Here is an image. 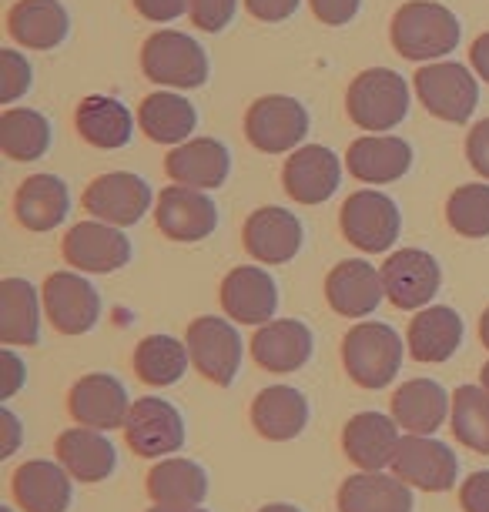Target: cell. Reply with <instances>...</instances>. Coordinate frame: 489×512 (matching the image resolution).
I'll use <instances>...</instances> for the list:
<instances>
[{
  "label": "cell",
  "mask_w": 489,
  "mask_h": 512,
  "mask_svg": "<svg viewBox=\"0 0 489 512\" xmlns=\"http://www.w3.org/2000/svg\"><path fill=\"white\" fill-rule=\"evenodd\" d=\"M392 47L406 61H439L453 54L459 44V21L456 14L433 0H409L402 4L389 27Z\"/></svg>",
  "instance_id": "cell-1"
},
{
  "label": "cell",
  "mask_w": 489,
  "mask_h": 512,
  "mask_svg": "<svg viewBox=\"0 0 489 512\" xmlns=\"http://www.w3.org/2000/svg\"><path fill=\"white\" fill-rule=\"evenodd\" d=\"M342 365L359 389H386L402 369V335L386 322H359L342 338Z\"/></svg>",
  "instance_id": "cell-2"
},
{
  "label": "cell",
  "mask_w": 489,
  "mask_h": 512,
  "mask_svg": "<svg viewBox=\"0 0 489 512\" xmlns=\"http://www.w3.org/2000/svg\"><path fill=\"white\" fill-rule=\"evenodd\" d=\"M345 111H349L352 124L366 131H389L402 124L409 114V84L402 74L389 71V67H369L356 81L349 84L345 94Z\"/></svg>",
  "instance_id": "cell-3"
},
{
  "label": "cell",
  "mask_w": 489,
  "mask_h": 512,
  "mask_svg": "<svg viewBox=\"0 0 489 512\" xmlns=\"http://www.w3.org/2000/svg\"><path fill=\"white\" fill-rule=\"evenodd\" d=\"M141 71L161 88H201L208 81V54L195 37L181 31H158L141 47Z\"/></svg>",
  "instance_id": "cell-4"
},
{
  "label": "cell",
  "mask_w": 489,
  "mask_h": 512,
  "mask_svg": "<svg viewBox=\"0 0 489 512\" xmlns=\"http://www.w3.org/2000/svg\"><path fill=\"white\" fill-rule=\"evenodd\" d=\"M185 345L195 372L218 389H228L242 372V335L228 318H195L185 332Z\"/></svg>",
  "instance_id": "cell-5"
},
{
  "label": "cell",
  "mask_w": 489,
  "mask_h": 512,
  "mask_svg": "<svg viewBox=\"0 0 489 512\" xmlns=\"http://www.w3.org/2000/svg\"><path fill=\"white\" fill-rule=\"evenodd\" d=\"M124 439L134 449V456L141 459H168L171 452H181L188 439L185 415L178 412V405L158 395H145L134 399L128 422H124Z\"/></svg>",
  "instance_id": "cell-6"
},
{
  "label": "cell",
  "mask_w": 489,
  "mask_h": 512,
  "mask_svg": "<svg viewBox=\"0 0 489 512\" xmlns=\"http://www.w3.org/2000/svg\"><path fill=\"white\" fill-rule=\"evenodd\" d=\"M412 84H416V94H419V101H423V108L449 124H466L479 104L476 77L469 74V67L453 64V61L423 64L416 71V77H412Z\"/></svg>",
  "instance_id": "cell-7"
},
{
  "label": "cell",
  "mask_w": 489,
  "mask_h": 512,
  "mask_svg": "<svg viewBox=\"0 0 489 512\" xmlns=\"http://www.w3.org/2000/svg\"><path fill=\"white\" fill-rule=\"evenodd\" d=\"M339 228L349 245H356L366 255H379L396 245L402 215L396 201L379 191H356V195L345 198L339 211Z\"/></svg>",
  "instance_id": "cell-8"
},
{
  "label": "cell",
  "mask_w": 489,
  "mask_h": 512,
  "mask_svg": "<svg viewBox=\"0 0 489 512\" xmlns=\"http://www.w3.org/2000/svg\"><path fill=\"white\" fill-rule=\"evenodd\" d=\"M309 134V111L285 94H265L245 114V138L262 154L295 151Z\"/></svg>",
  "instance_id": "cell-9"
},
{
  "label": "cell",
  "mask_w": 489,
  "mask_h": 512,
  "mask_svg": "<svg viewBox=\"0 0 489 512\" xmlns=\"http://www.w3.org/2000/svg\"><path fill=\"white\" fill-rule=\"evenodd\" d=\"M379 272L382 285H386V298L402 312H423L443 285V268L429 251L419 248L392 251Z\"/></svg>",
  "instance_id": "cell-10"
},
{
  "label": "cell",
  "mask_w": 489,
  "mask_h": 512,
  "mask_svg": "<svg viewBox=\"0 0 489 512\" xmlns=\"http://www.w3.org/2000/svg\"><path fill=\"white\" fill-rule=\"evenodd\" d=\"M41 298L47 322L61 335H88L101 318V295L84 275L54 272L44 282Z\"/></svg>",
  "instance_id": "cell-11"
},
{
  "label": "cell",
  "mask_w": 489,
  "mask_h": 512,
  "mask_svg": "<svg viewBox=\"0 0 489 512\" xmlns=\"http://www.w3.org/2000/svg\"><path fill=\"white\" fill-rule=\"evenodd\" d=\"M392 472L409 482L412 489L423 492H449L459 479V459L456 452L433 436H402Z\"/></svg>",
  "instance_id": "cell-12"
},
{
  "label": "cell",
  "mask_w": 489,
  "mask_h": 512,
  "mask_svg": "<svg viewBox=\"0 0 489 512\" xmlns=\"http://www.w3.org/2000/svg\"><path fill=\"white\" fill-rule=\"evenodd\" d=\"M67 412L78 425L88 429H124L131 412V395L124 389L121 379H114L108 372H91L71 385L67 392Z\"/></svg>",
  "instance_id": "cell-13"
},
{
  "label": "cell",
  "mask_w": 489,
  "mask_h": 512,
  "mask_svg": "<svg viewBox=\"0 0 489 512\" xmlns=\"http://www.w3.org/2000/svg\"><path fill=\"white\" fill-rule=\"evenodd\" d=\"M151 188L145 178L128 175V171H111V175L94 178L84 191V211L91 218L114 228H128L145 218L151 208Z\"/></svg>",
  "instance_id": "cell-14"
},
{
  "label": "cell",
  "mask_w": 489,
  "mask_h": 512,
  "mask_svg": "<svg viewBox=\"0 0 489 512\" xmlns=\"http://www.w3.org/2000/svg\"><path fill=\"white\" fill-rule=\"evenodd\" d=\"M64 262L88 275L118 272L131 262V238L104 221H81L64 235Z\"/></svg>",
  "instance_id": "cell-15"
},
{
  "label": "cell",
  "mask_w": 489,
  "mask_h": 512,
  "mask_svg": "<svg viewBox=\"0 0 489 512\" xmlns=\"http://www.w3.org/2000/svg\"><path fill=\"white\" fill-rule=\"evenodd\" d=\"M155 221L165 238L191 245V241H205L218 228V208L205 191L171 185L158 195Z\"/></svg>",
  "instance_id": "cell-16"
},
{
  "label": "cell",
  "mask_w": 489,
  "mask_h": 512,
  "mask_svg": "<svg viewBox=\"0 0 489 512\" xmlns=\"http://www.w3.org/2000/svg\"><path fill=\"white\" fill-rule=\"evenodd\" d=\"M399 422L382 412H359L342 425V452L359 472H382L399 449Z\"/></svg>",
  "instance_id": "cell-17"
},
{
  "label": "cell",
  "mask_w": 489,
  "mask_h": 512,
  "mask_svg": "<svg viewBox=\"0 0 489 512\" xmlns=\"http://www.w3.org/2000/svg\"><path fill=\"white\" fill-rule=\"evenodd\" d=\"M342 164L335 151L322 148V144H302L292 151V158L282 168L285 195L299 205H322L339 191Z\"/></svg>",
  "instance_id": "cell-18"
},
{
  "label": "cell",
  "mask_w": 489,
  "mask_h": 512,
  "mask_svg": "<svg viewBox=\"0 0 489 512\" xmlns=\"http://www.w3.org/2000/svg\"><path fill=\"white\" fill-rule=\"evenodd\" d=\"M382 298H386L382 272H376V265H369L366 258L339 262L325 278V302L342 318H366L382 305Z\"/></svg>",
  "instance_id": "cell-19"
},
{
  "label": "cell",
  "mask_w": 489,
  "mask_h": 512,
  "mask_svg": "<svg viewBox=\"0 0 489 512\" xmlns=\"http://www.w3.org/2000/svg\"><path fill=\"white\" fill-rule=\"evenodd\" d=\"M302 221L289 208H258L245 221V251L262 265H285L302 251Z\"/></svg>",
  "instance_id": "cell-20"
},
{
  "label": "cell",
  "mask_w": 489,
  "mask_h": 512,
  "mask_svg": "<svg viewBox=\"0 0 489 512\" xmlns=\"http://www.w3.org/2000/svg\"><path fill=\"white\" fill-rule=\"evenodd\" d=\"M315 352L312 328L299 318H272L268 325H258L252 338V359L265 372L289 375L299 372Z\"/></svg>",
  "instance_id": "cell-21"
},
{
  "label": "cell",
  "mask_w": 489,
  "mask_h": 512,
  "mask_svg": "<svg viewBox=\"0 0 489 512\" xmlns=\"http://www.w3.org/2000/svg\"><path fill=\"white\" fill-rule=\"evenodd\" d=\"M222 308L238 325H268L278 312V285L265 268H232L222 282Z\"/></svg>",
  "instance_id": "cell-22"
},
{
  "label": "cell",
  "mask_w": 489,
  "mask_h": 512,
  "mask_svg": "<svg viewBox=\"0 0 489 512\" xmlns=\"http://www.w3.org/2000/svg\"><path fill=\"white\" fill-rule=\"evenodd\" d=\"M11 492L24 512H67L74 499V479L61 462L27 459L14 469Z\"/></svg>",
  "instance_id": "cell-23"
},
{
  "label": "cell",
  "mask_w": 489,
  "mask_h": 512,
  "mask_svg": "<svg viewBox=\"0 0 489 512\" xmlns=\"http://www.w3.org/2000/svg\"><path fill=\"white\" fill-rule=\"evenodd\" d=\"M463 335H466V325L456 308L429 305L423 312H416V318L409 322L406 349L416 362L439 365V362L453 359L456 349L463 345Z\"/></svg>",
  "instance_id": "cell-24"
},
{
  "label": "cell",
  "mask_w": 489,
  "mask_h": 512,
  "mask_svg": "<svg viewBox=\"0 0 489 512\" xmlns=\"http://www.w3.org/2000/svg\"><path fill=\"white\" fill-rule=\"evenodd\" d=\"M453 412V395L433 379H409L392 392V419L409 436H433Z\"/></svg>",
  "instance_id": "cell-25"
},
{
  "label": "cell",
  "mask_w": 489,
  "mask_h": 512,
  "mask_svg": "<svg viewBox=\"0 0 489 512\" xmlns=\"http://www.w3.org/2000/svg\"><path fill=\"white\" fill-rule=\"evenodd\" d=\"M57 462L71 472V479L84 482V486H94V482L114 476V469H118V449L111 446V439L101 429L78 425V429H67L57 436Z\"/></svg>",
  "instance_id": "cell-26"
},
{
  "label": "cell",
  "mask_w": 489,
  "mask_h": 512,
  "mask_svg": "<svg viewBox=\"0 0 489 512\" xmlns=\"http://www.w3.org/2000/svg\"><path fill=\"white\" fill-rule=\"evenodd\" d=\"M165 171L175 185L212 191V188L225 185L228 171H232V154H228V148L222 141L195 138V141L178 144V148L168 154Z\"/></svg>",
  "instance_id": "cell-27"
},
{
  "label": "cell",
  "mask_w": 489,
  "mask_h": 512,
  "mask_svg": "<svg viewBox=\"0 0 489 512\" xmlns=\"http://www.w3.org/2000/svg\"><path fill=\"white\" fill-rule=\"evenodd\" d=\"M309 399L292 385H268L252 402V425L268 442H292L309 425Z\"/></svg>",
  "instance_id": "cell-28"
},
{
  "label": "cell",
  "mask_w": 489,
  "mask_h": 512,
  "mask_svg": "<svg viewBox=\"0 0 489 512\" xmlns=\"http://www.w3.org/2000/svg\"><path fill=\"white\" fill-rule=\"evenodd\" d=\"M339 512H412L416 509V496L412 486L402 482L396 472H356L339 486L335 496Z\"/></svg>",
  "instance_id": "cell-29"
},
{
  "label": "cell",
  "mask_w": 489,
  "mask_h": 512,
  "mask_svg": "<svg viewBox=\"0 0 489 512\" xmlns=\"http://www.w3.org/2000/svg\"><path fill=\"white\" fill-rule=\"evenodd\" d=\"M7 31L27 51H54L71 31L61 0H17L7 14Z\"/></svg>",
  "instance_id": "cell-30"
},
{
  "label": "cell",
  "mask_w": 489,
  "mask_h": 512,
  "mask_svg": "<svg viewBox=\"0 0 489 512\" xmlns=\"http://www.w3.org/2000/svg\"><path fill=\"white\" fill-rule=\"evenodd\" d=\"M345 164H349V175L366 181V185H389L412 168V148L409 141L392 138V134L389 138L366 134V138L352 141Z\"/></svg>",
  "instance_id": "cell-31"
},
{
  "label": "cell",
  "mask_w": 489,
  "mask_h": 512,
  "mask_svg": "<svg viewBox=\"0 0 489 512\" xmlns=\"http://www.w3.org/2000/svg\"><path fill=\"white\" fill-rule=\"evenodd\" d=\"M74 128L91 148L118 151L131 141L134 134V114L124 108L118 98H104V94H91L74 111Z\"/></svg>",
  "instance_id": "cell-32"
},
{
  "label": "cell",
  "mask_w": 489,
  "mask_h": 512,
  "mask_svg": "<svg viewBox=\"0 0 489 512\" xmlns=\"http://www.w3.org/2000/svg\"><path fill=\"white\" fill-rule=\"evenodd\" d=\"M71 211V191L57 175H31L14 195V215L27 231H54Z\"/></svg>",
  "instance_id": "cell-33"
},
{
  "label": "cell",
  "mask_w": 489,
  "mask_h": 512,
  "mask_svg": "<svg viewBox=\"0 0 489 512\" xmlns=\"http://www.w3.org/2000/svg\"><path fill=\"white\" fill-rule=\"evenodd\" d=\"M41 302L27 278L0 282V342L4 345H37L41 342Z\"/></svg>",
  "instance_id": "cell-34"
},
{
  "label": "cell",
  "mask_w": 489,
  "mask_h": 512,
  "mask_svg": "<svg viewBox=\"0 0 489 512\" xmlns=\"http://www.w3.org/2000/svg\"><path fill=\"white\" fill-rule=\"evenodd\" d=\"M148 496L155 506H201L208 496V472L191 459H158L148 472Z\"/></svg>",
  "instance_id": "cell-35"
},
{
  "label": "cell",
  "mask_w": 489,
  "mask_h": 512,
  "mask_svg": "<svg viewBox=\"0 0 489 512\" xmlns=\"http://www.w3.org/2000/svg\"><path fill=\"white\" fill-rule=\"evenodd\" d=\"M138 124L158 144H185L198 124V111L195 104L175 91H155L141 101Z\"/></svg>",
  "instance_id": "cell-36"
},
{
  "label": "cell",
  "mask_w": 489,
  "mask_h": 512,
  "mask_svg": "<svg viewBox=\"0 0 489 512\" xmlns=\"http://www.w3.org/2000/svg\"><path fill=\"white\" fill-rule=\"evenodd\" d=\"M134 372L145 385H155V389H168L185 379L188 372V345L178 342L171 335H148L134 345Z\"/></svg>",
  "instance_id": "cell-37"
},
{
  "label": "cell",
  "mask_w": 489,
  "mask_h": 512,
  "mask_svg": "<svg viewBox=\"0 0 489 512\" xmlns=\"http://www.w3.org/2000/svg\"><path fill=\"white\" fill-rule=\"evenodd\" d=\"M51 148V124L41 111L14 108L0 114V151L11 161H37Z\"/></svg>",
  "instance_id": "cell-38"
},
{
  "label": "cell",
  "mask_w": 489,
  "mask_h": 512,
  "mask_svg": "<svg viewBox=\"0 0 489 512\" xmlns=\"http://www.w3.org/2000/svg\"><path fill=\"white\" fill-rule=\"evenodd\" d=\"M449 429L459 446L489 456V392L483 385H459L453 392Z\"/></svg>",
  "instance_id": "cell-39"
},
{
  "label": "cell",
  "mask_w": 489,
  "mask_h": 512,
  "mask_svg": "<svg viewBox=\"0 0 489 512\" xmlns=\"http://www.w3.org/2000/svg\"><path fill=\"white\" fill-rule=\"evenodd\" d=\"M446 221L463 238H489V185H463L446 201Z\"/></svg>",
  "instance_id": "cell-40"
},
{
  "label": "cell",
  "mask_w": 489,
  "mask_h": 512,
  "mask_svg": "<svg viewBox=\"0 0 489 512\" xmlns=\"http://www.w3.org/2000/svg\"><path fill=\"white\" fill-rule=\"evenodd\" d=\"M31 77H34L31 64H27L21 54L11 51V47L0 51V101L11 104L21 98V94L31 88Z\"/></svg>",
  "instance_id": "cell-41"
},
{
  "label": "cell",
  "mask_w": 489,
  "mask_h": 512,
  "mask_svg": "<svg viewBox=\"0 0 489 512\" xmlns=\"http://www.w3.org/2000/svg\"><path fill=\"white\" fill-rule=\"evenodd\" d=\"M235 7H238V0H188L191 24L208 34L225 31L235 17Z\"/></svg>",
  "instance_id": "cell-42"
},
{
  "label": "cell",
  "mask_w": 489,
  "mask_h": 512,
  "mask_svg": "<svg viewBox=\"0 0 489 512\" xmlns=\"http://www.w3.org/2000/svg\"><path fill=\"white\" fill-rule=\"evenodd\" d=\"M459 506L463 512H489V469L473 472L459 486Z\"/></svg>",
  "instance_id": "cell-43"
},
{
  "label": "cell",
  "mask_w": 489,
  "mask_h": 512,
  "mask_svg": "<svg viewBox=\"0 0 489 512\" xmlns=\"http://www.w3.org/2000/svg\"><path fill=\"white\" fill-rule=\"evenodd\" d=\"M27 379V365L21 362V355L4 349L0 352V399H14L24 389Z\"/></svg>",
  "instance_id": "cell-44"
},
{
  "label": "cell",
  "mask_w": 489,
  "mask_h": 512,
  "mask_svg": "<svg viewBox=\"0 0 489 512\" xmlns=\"http://www.w3.org/2000/svg\"><path fill=\"white\" fill-rule=\"evenodd\" d=\"M466 158L473 164L476 175H483L489 181V118L473 124V131L466 138Z\"/></svg>",
  "instance_id": "cell-45"
},
{
  "label": "cell",
  "mask_w": 489,
  "mask_h": 512,
  "mask_svg": "<svg viewBox=\"0 0 489 512\" xmlns=\"http://www.w3.org/2000/svg\"><path fill=\"white\" fill-rule=\"evenodd\" d=\"M309 4H312V14L319 17L322 24L342 27L359 14L362 0H309Z\"/></svg>",
  "instance_id": "cell-46"
},
{
  "label": "cell",
  "mask_w": 489,
  "mask_h": 512,
  "mask_svg": "<svg viewBox=\"0 0 489 512\" xmlns=\"http://www.w3.org/2000/svg\"><path fill=\"white\" fill-rule=\"evenodd\" d=\"M134 7H138V14L145 17V21L168 24L188 11V0H134Z\"/></svg>",
  "instance_id": "cell-47"
},
{
  "label": "cell",
  "mask_w": 489,
  "mask_h": 512,
  "mask_svg": "<svg viewBox=\"0 0 489 512\" xmlns=\"http://www.w3.org/2000/svg\"><path fill=\"white\" fill-rule=\"evenodd\" d=\"M248 14L258 17L265 24H278V21H289L299 7V0H245Z\"/></svg>",
  "instance_id": "cell-48"
},
{
  "label": "cell",
  "mask_w": 489,
  "mask_h": 512,
  "mask_svg": "<svg viewBox=\"0 0 489 512\" xmlns=\"http://www.w3.org/2000/svg\"><path fill=\"white\" fill-rule=\"evenodd\" d=\"M21 436H24L21 419L4 405V409H0V459L14 456L17 446H21Z\"/></svg>",
  "instance_id": "cell-49"
},
{
  "label": "cell",
  "mask_w": 489,
  "mask_h": 512,
  "mask_svg": "<svg viewBox=\"0 0 489 512\" xmlns=\"http://www.w3.org/2000/svg\"><path fill=\"white\" fill-rule=\"evenodd\" d=\"M469 61H473L476 74L489 84V34H479L473 47H469Z\"/></svg>",
  "instance_id": "cell-50"
},
{
  "label": "cell",
  "mask_w": 489,
  "mask_h": 512,
  "mask_svg": "<svg viewBox=\"0 0 489 512\" xmlns=\"http://www.w3.org/2000/svg\"><path fill=\"white\" fill-rule=\"evenodd\" d=\"M148 512H208L205 506H151Z\"/></svg>",
  "instance_id": "cell-51"
},
{
  "label": "cell",
  "mask_w": 489,
  "mask_h": 512,
  "mask_svg": "<svg viewBox=\"0 0 489 512\" xmlns=\"http://www.w3.org/2000/svg\"><path fill=\"white\" fill-rule=\"evenodd\" d=\"M479 342H483V349H489V308L479 318Z\"/></svg>",
  "instance_id": "cell-52"
},
{
  "label": "cell",
  "mask_w": 489,
  "mask_h": 512,
  "mask_svg": "<svg viewBox=\"0 0 489 512\" xmlns=\"http://www.w3.org/2000/svg\"><path fill=\"white\" fill-rule=\"evenodd\" d=\"M258 512H302V509L292 506V502H272V506H262Z\"/></svg>",
  "instance_id": "cell-53"
},
{
  "label": "cell",
  "mask_w": 489,
  "mask_h": 512,
  "mask_svg": "<svg viewBox=\"0 0 489 512\" xmlns=\"http://www.w3.org/2000/svg\"><path fill=\"white\" fill-rule=\"evenodd\" d=\"M479 385H483V389L489 392V362L483 365V372H479Z\"/></svg>",
  "instance_id": "cell-54"
},
{
  "label": "cell",
  "mask_w": 489,
  "mask_h": 512,
  "mask_svg": "<svg viewBox=\"0 0 489 512\" xmlns=\"http://www.w3.org/2000/svg\"><path fill=\"white\" fill-rule=\"evenodd\" d=\"M0 512H14V509H11V506H4V509H0Z\"/></svg>",
  "instance_id": "cell-55"
}]
</instances>
